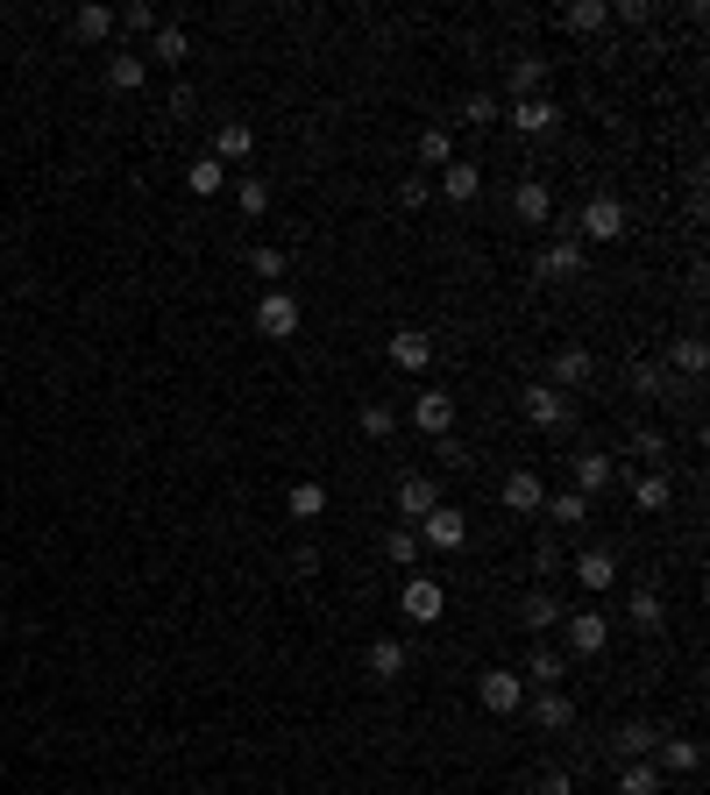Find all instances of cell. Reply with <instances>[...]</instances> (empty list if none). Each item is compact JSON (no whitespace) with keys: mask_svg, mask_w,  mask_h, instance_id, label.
Segmentation results:
<instances>
[{"mask_svg":"<svg viewBox=\"0 0 710 795\" xmlns=\"http://www.w3.org/2000/svg\"><path fill=\"white\" fill-rule=\"evenodd\" d=\"M611 14H618V22H632V29L654 22V8H646V0H626V8H611Z\"/></svg>","mask_w":710,"mask_h":795,"instance_id":"c3c4849f","label":"cell"},{"mask_svg":"<svg viewBox=\"0 0 710 795\" xmlns=\"http://www.w3.org/2000/svg\"><path fill=\"white\" fill-rule=\"evenodd\" d=\"M419 547H433V554H462V547H470V519H462L455 504L427 512V519H419Z\"/></svg>","mask_w":710,"mask_h":795,"instance_id":"52a82bcc","label":"cell"},{"mask_svg":"<svg viewBox=\"0 0 710 795\" xmlns=\"http://www.w3.org/2000/svg\"><path fill=\"white\" fill-rule=\"evenodd\" d=\"M476 192H483V163L455 157V163H448V171H441V200H448V206H470Z\"/></svg>","mask_w":710,"mask_h":795,"instance_id":"d6986e66","label":"cell"},{"mask_svg":"<svg viewBox=\"0 0 710 795\" xmlns=\"http://www.w3.org/2000/svg\"><path fill=\"white\" fill-rule=\"evenodd\" d=\"M611 476H618V455H604V447H583V455H576V490H583V498L611 490Z\"/></svg>","mask_w":710,"mask_h":795,"instance_id":"ffe728a7","label":"cell"},{"mask_svg":"<svg viewBox=\"0 0 710 795\" xmlns=\"http://www.w3.org/2000/svg\"><path fill=\"white\" fill-rule=\"evenodd\" d=\"M654 768H661V774H697V768H703V746H697V739H668V731H661Z\"/></svg>","mask_w":710,"mask_h":795,"instance_id":"44dd1931","label":"cell"},{"mask_svg":"<svg viewBox=\"0 0 710 795\" xmlns=\"http://www.w3.org/2000/svg\"><path fill=\"white\" fill-rule=\"evenodd\" d=\"M419 163H433V171H448V163H455V128H427L419 135Z\"/></svg>","mask_w":710,"mask_h":795,"instance_id":"d6a6232c","label":"cell"},{"mask_svg":"<svg viewBox=\"0 0 710 795\" xmlns=\"http://www.w3.org/2000/svg\"><path fill=\"white\" fill-rule=\"evenodd\" d=\"M143 57H157V65H185V57H192V36L178 22H157V36H149Z\"/></svg>","mask_w":710,"mask_h":795,"instance_id":"f1b7e54d","label":"cell"},{"mask_svg":"<svg viewBox=\"0 0 710 795\" xmlns=\"http://www.w3.org/2000/svg\"><path fill=\"white\" fill-rule=\"evenodd\" d=\"M562 633H568V654H583V661L611 647V618H604V611H568Z\"/></svg>","mask_w":710,"mask_h":795,"instance_id":"9c48e42d","label":"cell"},{"mask_svg":"<svg viewBox=\"0 0 710 795\" xmlns=\"http://www.w3.org/2000/svg\"><path fill=\"white\" fill-rule=\"evenodd\" d=\"M519 618H526V633H554L568 611H562V597H554V590H533V597L519 604Z\"/></svg>","mask_w":710,"mask_h":795,"instance_id":"4316f807","label":"cell"},{"mask_svg":"<svg viewBox=\"0 0 710 795\" xmlns=\"http://www.w3.org/2000/svg\"><path fill=\"white\" fill-rule=\"evenodd\" d=\"M632 455H640V462H654V469H661V462H668V433H661V427H632Z\"/></svg>","mask_w":710,"mask_h":795,"instance_id":"ab89813d","label":"cell"},{"mask_svg":"<svg viewBox=\"0 0 710 795\" xmlns=\"http://www.w3.org/2000/svg\"><path fill=\"white\" fill-rule=\"evenodd\" d=\"M71 29H79L86 43H108V36H114V8H100V0H86V8L71 14Z\"/></svg>","mask_w":710,"mask_h":795,"instance_id":"e575fe53","label":"cell"},{"mask_svg":"<svg viewBox=\"0 0 710 795\" xmlns=\"http://www.w3.org/2000/svg\"><path fill=\"white\" fill-rule=\"evenodd\" d=\"M476 703L491 717H519V703H526V674H511V668H483L476 674Z\"/></svg>","mask_w":710,"mask_h":795,"instance_id":"7a4b0ae2","label":"cell"},{"mask_svg":"<svg viewBox=\"0 0 710 795\" xmlns=\"http://www.w3.org/2000/svg\"><path fill=\"white\" fill-rule=\"evenodd\" d=\"M576 582H583L590 597H604V590L618 582V554H611V547H583V554H576Z\"/></svg>","mask_w":710,"mask_h":795,"instance_id":"2e32d148","label":"cell"},{"mask_svg":"<svg viewBox=\"0 0 710 795\" xmlns=\"http://www.w3.org/2000/svg\"><path fill=\"white\" fill-rule=\"evenodd\" d=\"M284 512H292L298 526H313V519L327 512V484H320V476H306V484H292V498H284Z\"/></svg>","mask_w":710,"mask_h":795,"instance_id":"83f0119b","label":"cell"},{"mask_svg":"<svg viewBox=\"0 0 710 795\" xmlns=\"http://www.w3.org/2000/svg\"><path fill=\"white\" fill-rule=\"evenodd\" d=\"M427 200H433V178H427V171L398 178V206H427Z\"/></svg>","mask_w":710,"mask_h":795,"instance_id":"bcb514c9","label":"cell"},{"mask_svg":"<svg viewBox=\"0 0 710 795\" xmlns=\"http://www.w3.org/2000/svg\"><path fill=\"white\" fill-rule=\"evenodd\" d=\"M462 122H470V128H491L497 122V100L491 93H470V100H462Z\"/></svg>","mask_w":710,"mask_h":795,"instance_id":"7dc6e473","label":"cell"},{"mask_svg":"<svg viewBox=\"0 0 710 795\" xmlns=\"http://www.w3.org/2000/svg\"><path fill=\"white\" fill-rule=\"evenodd\" d=\"M668 363H675V370H683V377H703V363H710V349H703V334H683V341H675V349H668Z\"/></svg>","mask_w":710,"mask_h":795,"instance_id":"d590c367","label":"cell"},{"mask_svg":"<svg viewBox=\"0 0 710 795\" xmlns=\"http://www.w3.org/2000/svg\"><path fill=\"white\" fill-rule=\"evenodd\" d=\"M540 512H548V519H554L562 533H576L583 519H590V498H583V490H554V498L540 504Z\"/></svg>","mask_w":710,"mask_h":795,"instance_id":"4dcf8cb0","label":"cell"},{"mask_svg":"<svg viewBox=\"0 0 710 795\" xmlns=\"http://www.w3.org/2000/svg\"><path fill=\"white\" fill-rule=\"evenodd\" d=\"M533 795H576V782H568V774H548V782H540Z\"/></svg>","mask_w":710,"mask_h":795,"instance_id":"816d5d0a","label":"cell"},{"mask_svg":"<svg viewBox=\"0 0 710 795\" xmlns=\"http://www.w3.org/2000/svg\"><path fill=\"white\" fill-rule=\"evenodd\" d=\"M533 270H540V284H554V277H583V242H576V235H554V242L548 249H540V257H533Z\"/></svg>","mask_w":710,"mask_h":795,"instance_id":"30bf717a","label":"cell"},{"mask_svg":"<svg viewBox=\"0 0 710 795\" xmlns=\"http://www.w3.org/2000/svg\"><path fill=\"white\" fill-rule=\"evenodd\" d=\"M626 384H632L640 398H661V391H668V370H661V363H632V370H626Z\"/></svg>","mask_w":710,"mask_h":795,"instance_id":"7bdbcfd3","label":"cell"},{"mask_svg":"<svg viewBox=\"0 0 710 795\" xmlns=\"http://www.w3.org/2000/svg\"><path fill=\"white\" fill-rule=\"evenodd\" d=\"M413 427L433 433V441H441V433H455V398H448V391H419L413 398Z\"/></svg>","mask_w":710,"mask_h":795,"instance_id":"5bb4252c","label":"cell"},{"mask_svg":"<svg viewBox=\"0 0 710 795\" xmlns=\"http://www.w3.org/2000/svg\"><path fill=\"white\" fill-rule=\"evenodd\" d=\"M249 149H256V128H249V122H221V128H214V149H206V157H214V163H241Z\"/></svg>","mask_w":710,"mask_h":795,"instance_id":"603a6c76","label":"cell"},{"mask_svg":"<svg viewBox=\"0 0 710 795\" xmlns=\"http://www.w3.org/2000/svg\"><path fill=\"white\" fill-rule=\"evenodd\" d=\"M590 377H597V355L583 349V341H568V349H554V377H548V384H554L562 398H568V391H583Z\"/></svg>","mask_w":710,"mask_h":795,"instance_id":"8fae6325","label":"cell"},{"mask_svg":"<svg viewBox=\"0 0 710 795\" xmlns=\"http://www.w3.org/2000/svg\"><path fill=\"white\" fill-rule=\"evenodd\" d=\"M626 200H611V192H597L590 206H583V220H576V242H626Z\"/></svg>","mask_w":710,"mask_h":795,"instance_id":"6da1fadb","label":"cell"},{"mask_svg":"<svg viewBox=\"0 0 710 795\" xmlns=\"http://www.w3.org/2000/svg\"><path fill=\"white\" fill-rule=\"evenodd\" d=\"M526 427H540V433H568V427H576V405L554 391V384H533V391H526Z\"/></svg>","mask_w":710,"mask_h":795,"instance_id":"8992f818","label":"cell"},{"mask_svg":"<svg viewBox=\"0 0 710 795\" xmlns=\"http://www.w3.org/2000/svg\"><path fill=\"white\" fill-rule=\"evenodd\" d=\"M668 788V774L654 768V760H626V768H618V788L611 795H661Z\"/></svg>","mask_w":710,"mask_h":795,"instance_id":"d4e9b609","label":"cell"},{"mask_svg":"<svg viewBox=\"0 0 710 795\" xmlns=\"http://www.w3.org/2000/svg\"><path fill=\"white\" fill-rule=\"evenodd\" d=\"M298 320H306V313H298L292 292H263V298H256V334H263V341H292Z\"/></svg>","mask_w":710,"mask_h":795,"instance_id":"5b68a950","label":"cell"},{"mask_svg":"<svg viewBox=\"0 0 710 795\" xmlns=\"http://www.w3.org/2000/svg\"><path fill=\"white\" fill-rule=\"evenodd\" d=\"M626 618L640 625V633H661V625H668V604H661V590H632Z\"/></svg>","mask_w":710,"mask_h":795,"instance_id":"1f68e13d","label":"cell"},{"mask_svg":"<svg viewBox=\"0 0 710 795\" xmlns=\"http://www.w3.org/2000/svg\"><path fill=\"white\" fill-rule=\"evenodd\" d=\"M405 668H413V647H405V639H370V674L376 682H398Z\"/></svg>","mask_w":710,"mask_h":795,"instance_id":"cb8c5ba5","label":"cell"},{"mask_svg":"<svg viewBox=\"0 0 710 795\" xmlns=\"http://www.w3.org/2000/svg\"><path fill=\"white\" fill-rule=\"evenodd\" d=\"M654 746H661V731H654V725H640V717L611 731V760H618V768H626V760H654Z\"/></svg>","mask_w":710,"mask_h":795,"instance_id":"ac0fdd59","label":"cell"},{"mask_svg":"<svg viewBox=\"0 0 710 795\" xmlns=\"http://www.w3.org/2000/svg\"><path fill=\"white\" fill-rule=\"evenodd\" d=\"M391 363L419 377V370L433 363V334H427V327H398V334H391Z\"/></svg>","mask_w":710,"mask_h":795,"instance_id":"e0dca14e","label":"cell"},{"mask_svg":"<svg viewBox=\"0 0 710 795\" xmlns=\"http://www.w3.org/2000/svg\"><path fill=\"white\" fill-rule=\"evenodd\" d=\"M632 504H640V512H668V476L646 469L640 484H632Z\"/></svg>","mask_w":710,"mask_h":795,"instance_id":"74e56055","label":"cell"},{"mask_svg":"<svg viewBox=\"0 0 710 795\" xmlns=\"http://www.w3.org/2000/svg\"><path fill=\"white\" fill-rule=\"evenodd\" d=\"M398 611L413 625H433L448 611V590H441V576H405V590H398Z\"/></svg>","mask_w":710,"mask_h":795,"instance_id":"ba28073f","label":"cell"},{"mask_svg":"<svg viewBox=\"0 0 710 795\" xmlns=\"http://www.w3.org/2000/svg\"><path fill=\"white\" fill-rule=\"evenodd\" d=\"M497 504H505V512H540V504H548V484H540V476L533 469H511L505 476V484H497Z\"/></svg>","mask_w":710,"mask_h":795,"instance_id":"4fadbf2b","label":"cell"},{"mask_svg":"<svg viewBox=\"0 0 710 795\" xmlns=\"http://www.w3.org/2000/svg\"><path fill=\"white\" fill-rule=\"evenodd\" d=\"M505 86H511V100H540L548 93V57H519V65L505 71Z\"/></svg>","mask_w":710,"mask_h":795,"instance_id":"484cf974","label":"cell"},{"mask_svg":"<svg viewBox=\"0 0 710 795\" xmlns=\"http://www.w3.org/2000/svg\"><path fill=\"white\" fill-rule=\"evenodd\" d=\"M519 711L533 717L540 731H576V696H568V689H526Z\"/></svg>","mask_w":710,"mask_h":795,"instance_id":"277c9868","label":"cell"},{"mask_svg":"<svg viewBox=\"0 0 710 795\" xmlns=\"http://www.w3.org/2000/svg\"><path fill=\"white\" fill-rule=\"evenodd\" d=\"M114 22H121V29H135V36H157V8H149V0H135V8H121Z\"/></svg>","mask_w":710,"mask_h":795,"instance_id":"f6af8a7d","label":"cell"},{"mask_svg":"<svg viewBox=\"0 0 710 795\" xmlns=\"http://www.w3.org/2000/svg\"><path fill=\"white\" fill-rule=\"evenodd\" d=\"M292 576H320V547H292Z\"/></svg>","mask_w":710,"mask_h":795,"instance_id":"681fc988","label":"cell"},{"mask_svg":"<svg viewBox=\"0 0 710 795\" xmlns=\"http://www.w3.org/2000/svg\"><path fill=\"white\" fill-rule=\"evenodd\" d=\"M143 79H149V57L143 50H114L108 57V86H114V93H135Z\"/></svg>","mask_w":710,"mask_h":795,"instance_id":"f546056e","label":"cell"},{"mask_svg":"<svg viewBox=\"0 0 710 795\" xmlns=\"http://www.w3.org/2000/svg\"><path fill=\"white\" fill-rule=\"evenodd\" d=\"M384 561H391V568H413V561H419V533H413V526H391V533H384Z\"/></svg>","mask_w":710,"mask_h":795,"instance_id":"8d00e7d4","label":"cell"},{"mask_svg":"<svg viewBox=\"0 0 710 795\" xmlns=\"http://www.w3.org/2000/svg\"><path fill=\"white\" fill-rule=\"evenodd\" d=\"M562 682H568V661L540 639V647L526 654V689H562Z\"/></svg>","mask_w":710,"mask_h":795,"instance_id":"7402d4cb","label":"cell"},{"mask_svg":"<svg viewBox=\"0 0 710 795\" xmlns=\"http://www.w3.org/2000/svg\"><path fill=\"white\" fill-rule=\"evenodd\" d=\"M235 206H241V214H270V178H241V185H235Z\"/></svg>","mask_w":710,"mask_h":795,"instance_id":"b9f144b4","label":"cell"},{"mask_svg":"<svg viewBox=\"0 0 710 795\" xmlns=\"http://www.w3.org/2000/svg\"><path fill=\"white\" fill-rule=\"evenodd\" d=\"M356 427L370 433V441H391V433H398V412H391V405H362V412H356Z\"/></svg>","mask_w":710,"mask_h":795,"instance_id":"60d3db41","label":"cell"},{"mask_svg":"<svg viewBox=\"0 0 710 795\" xmlns=\"http://www.w3.org/2000/svg\"><path fill=\"white\" fill-rule=\"evenodd\" d=\"M391 512L405 519V526H419V519L427 512H441V484H433V476H398V490H391Z\"/></svg>","mask_w":710,"mask_h":795,"instance_id":"3957f363","label":"cell"},{"mask_svg":"<svg viewBox=\"0 0 710 795\" xmlns=\"http://www.w3.org/2000/svg\"><path fill=\"white\" fill-rule=\"evenodd\" d=\"M441 462H448V469H462V462H470V447H462L455 433H441Z\"/></svg>","mask_w":710,"mask_h":795,"instance_id":"f907efd6","label":"cell"},{"mask_svg":"<svg viewBox=\"0 0 710 795\" xmlns=\"http://www.w3.org/2000/svg\"><path fill=\"white\" fill-rule=\"evenodd\" d=\"M249 263H256V277L278 292V277H284V249H278V242H256V257H249Z\"/></svg>","mask_w":710,"mask_h":795,"instance_id":"ee69618b","label":"cell"},{"mask_svg":"<svg viewBox=\"0 0 710 795\" xmlns=\"http://www.w3.org/2000/svg\"><path fill=\"white\" fill-rule=\"evenodd\" d=\"M185 185H192V192H200V200H214V192H221V185H228V163H214V157H200V163H192V171H185Z\"/></svg>","mask_w":710,"mask_h":795,"instance_id":"f35d334b","label":"cell"},{"mask_svg":"<svg viewBox=\"0 0 710 795\" xmlns=\"http://www.w3.org/2000/svg\"><path fill=\"white\" fill-rule=\"evenodd\" d=\"M511 214H519L526 228H548V220H554V192H548V178H526V185L511 192Z\"/></svg>","mask_w":710,"mask_h":795,"instance_id":"9a60e30c","label":"cell"},{"mask_svg":"<svg viewBox=\"0 0 710 795\" xmlns=\"http://www.w3.org/2000/svg\"><path fill=\"white\" fill-rule=\"evenodd\" d=\"M505 122L540 143V135H554V128H562V107H554L548 93H540V100H511V107H505Z\"/></svg>","mask_w":710,"mask_h":795,"instance_id":"7c38bea8","label":"cell"},{"mask_svg":"<svg viewBox=\"0 0 710 795\" xmlns=\"http://www.w3.org/2000/svg\"><path fill=\"white\" fill-rule=\"evenodd\" d=\"M562 22L576 29V36H597V29H611V0H576Z\"/></svg>","mask_w":710,"mask_h":795,"instance_id":"836d02e7","label":"cell"}]
</instances>
